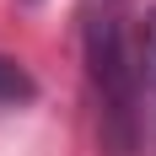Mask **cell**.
Here are the masks:
<instances>
[{
  "mask_svg": "<svg viewBox=\"0 0 156 156\" xmlns=\"http://www.w3.org/2000/svg\"><path fill=\"white\" fill-rule=\"evenodd\" d=\"M22 5H43V0H22Z\"/></svg>",
  "mask_w": 156,
  "mask_h": 156,
  "instance_id": "3957f363",
  "label": "cell"
},
{
  "mask_svg": "<svg viewBox=\"0 0 156 156\" xmlns=\"http://www.w3.org/2000/svg\"><path fill=\"white\" fill-rule=\"evenodd\" d=\"M135 102H140V124L156 135V5L135 32Z\"/></svg>",
  "mask_w": 156,
  "mask_h": 156,
  "instance_id": "6da1fadb",
  "label": "cell"
},
{
  "mask_svg": "<svg viewBox=\"0 0 156 156\" xmlns=\"http://www.w3.org/2000/svg\"><path fill=\"white\" fill-rule=\"evenodd\" d=\"M32 97H38V81L27 76V65H16L11 54H0V113L27 108Z\"/></svg>",
  "mask_w": 156,
  "mask_h": 156,
  "instance_id": "7a4b0ae2",
  "label": "cell"
}]
</instances>
